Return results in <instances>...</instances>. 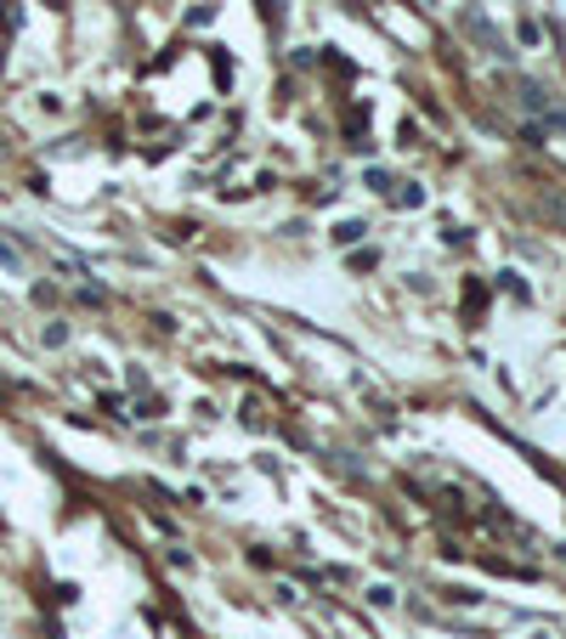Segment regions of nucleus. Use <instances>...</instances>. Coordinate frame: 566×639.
Masks as SVG:
<instances>
[{
	"mask_svg": "<svg viewBox=\"0 0 566 639\" xmlns=\"http://www.w3.org/2000/svg\"><path fill=\"white\" fill-rule=\"evenodd\" d=\"M362 232H368L362 221H346V226H340V232H334V238H340V244H357V238H362Z\"/></svg>",
	"mask_w": 566,
	"mask_h": 639,
	"instance_id": "f257e3e1",
	"label": "nucleus"
}]
</instances>
